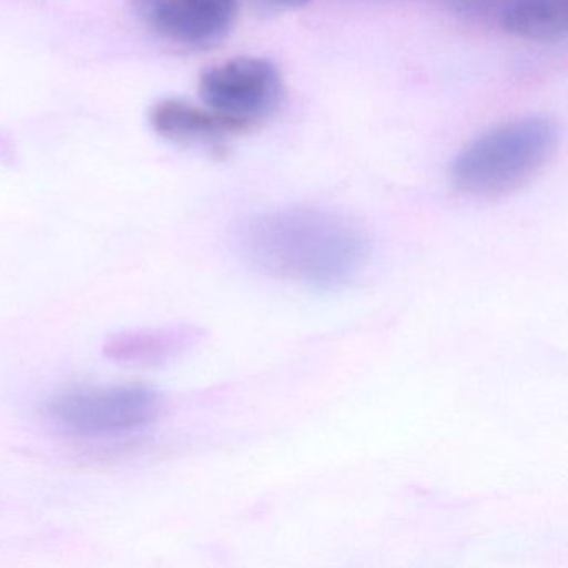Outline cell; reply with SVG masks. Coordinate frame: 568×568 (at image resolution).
<instances>
[{
	"label": "cell",
	"mask_w": 568,
	"mask_h": 568,
	"mask_svg": "<svg viewBox=\"0 0 568 568\" xmlns=\"http://www.w3.org/2000/svg\"><path fill=\"white\" fill-rule=\"evenodd\" d=\"M235 254L262 274L315 291H338L357 281L372 257L367 232L338 212L284 207L239 222Z\"/></svg>",
	"instance_id": "obj_1"
},
{
	"label": "cell",
	"mask_w": 568,
	"mask_h": 568,
	"mask_svg": "<svg viewBox=\"0 0 568 568\" xmlns=\"http://www.w3.org/2000/svg\"><path fill=\"white\" fill-rule=\"evenodd\" d=\"M558 139V125L545 115H527L497 125L468 142L455 155L452 184L471 197L510 194L550 161Z\"/></svg>",
	"instance_id": "obj_2"
},
{
	"label": "cell",
	"mask_w": 568,
	"mask_h": 568,
	"mask_svg": "<svg viewBox=\"0 0 568 568\" xmlns=\"http://www.w3.org/2000/svg\"><path fill=\"white\" fill-rule=\"evenodd\" d=\"M161 394L139 385L65 390L42 405L45 420L69 437L84 440L141 434L161 417Z\"/></svg>",
	"instance_id": "obj_3"
},
{
	"label": "cell",
	"mask_w": 568,
	"mask_h": 568,
	"mask_svg": "<svg viewBox=\"0 0 568 568\" xmlns=\"http://www.w3.org/2000/svg\"><path fill=\"white\" fill-rule=\"evenodd\" d=\"M199 95L204 108L245 131L281 108L284 81L268 59L235 58L202 74Z\"/></svg>",
	"instance_id": "obj_4"
},
{
	"label": "cell",
	"mask_w": 568,
	"mask_h": 568,
	"mask_svg": "<svg viewBox=\"0 0 568 568\" xmlns=\"http://www.w3.org/2000/svg\"><path fill=\"white\" fill-rule=\"evenodd\" d=\"M132 8L159 38L182 48L211 49L231 34L239 0H132Z\"/></svg>",
	"instance_id": "obj_5"
},
{
	"label": "cell",
	"mask_w": 568,
	"mask_h": 568,
	"mask_svg": "<svg viewBox=\"0 0 568 568\" xmlns=\"http://www.w3.org/2000/svg\"><path fill=\"white\" fill-rule=\"evenodd\" d=\"M152 129L165 141L181 148L202 149L224 154L229 141L244 129L225 121L207 108H197L181 99H164L151 109Z\"/></svg>",
	"instance_id": "obj_6"
},
{
	"label": "cell",
	"mask_w": 568,
	"mask_h": 568,
	"mask_svg": "<svg viewBox=\"0 0 568 568\" xmlns=\"http://www.w3.org/2000/svg\"><path fill=\"white\" fill-rule=\"evenodd\" d=\"M201 341V328L194 325L132 328L105 338L102 354L119 365L162 367L189 354Z\"/></svg>",
	"instance_id": "obj_7"
},
{
	"label": "cell",
	"mask_w": 568,
	"mask_h": 568,
	"mask_svg": "<svg viewBox=\"0 0 568 568\" xmlns=\"http://www.w3.org/2000/svg\"><path fill=\"white\" fill-rule=\"evenodd\" d=\"M500 21L505 32L524 41H561L568 34V0H507Z\"/></svg>",
	"instance_id": "obj_8"
},
{
	"label": "cell",
	"mask_w": 568,
	"mask_h": 568,
	"mask_svg": "<svg viewBox=\"0 0 568 568\" xmlns=\"http://www.w3.org/2000/svg\"><path fill=\"white\" fill-rule=\"evenodd\" d=\"M444 2L452 11L475 18V16L490 14L497 8L501 11L507 0H444Z\"/></svg>",
	"instance_id": "obj_9"
},
{
	"label": "cell",
	"mask_w": 568,
	"mask_h": 568,
	"mask_svg": "<svg viewBox=\"0 0 568 568\" xmlns=\"http://www.w3.org/2000/svg\"><path fill=\"white\" fill-rule=\"evenodd\" d=\"M312 0H251L252 8L261 16H281L298 11Z\"/></svg>",
	"instance_id": "obj_10"
}]
</instances>
